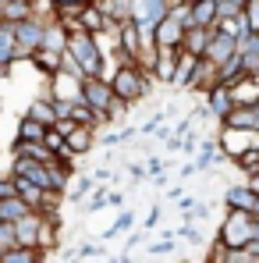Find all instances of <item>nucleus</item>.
<instances>
[{
	"instance_id": "f3484780",
	"label": "nucleus",
	"mask_w": 259,
	"mask_h": 263,
	"mask_svg": "<svg viewBox=\"0 0 259 263\" xmlns=\"http://www.w3.org/2000/svg\"><path fill=\"white\" fill-rule=\"evenodd\" d=\"M213 157H216V146H213V142H206V146H203V153H199V164H195V171L210 167V164H213Z\"/></svg>"
},
{
	"instance_id": "4be33fe9",
	"label": "nucleus",
	"mask_w": 259,
	"mask_h": 263,
	"mask_svg": "<svg viewBox=\"0 0 259 263\" xmlns=\"http://www.w3.org/2000/svg\"><path fill=\"white\" fill-rule=\"evenodd\" d=\"M156 220H160V206H153V210L146 214V224H142V228H156Z\"/></svg>"
},
{
	"instance_id": "b1692460",
	"label": "nucleus",
	"mask_w": 259,
	"mask_h": 263,
	"mask_svg": "<svg viewBox=\"0 0 259 263\" xmlns=\"http://www.w3.org/2000/svg\"><path fill=\"white\" fill-rule=\"evenodd\" d=\"M249 189L259 196V171H252V175H249Z\"/></svg>"
},
{
	"instance_id": "9d476101",
	"label": "nucleus",
	"mask_w": 259,
	"mask_h": 263,
	"mask_svg": "<svg viewBox=\"0 0 259 263\" xmlns=\"http://www.w3.org/2000/svg\"><path fill=\"white\" fill-rule=\"evenodd\" d=\"M32 206H25L18 196H7V199H0V220H7V224H14V220H22L29 214Z\"/></svg>"
},
{
	"instance_id": "f8f14e48",
	"label": "nucleus",
	"mask_w": 259,
	"mask_h": 263,
	"mask_svg": "<svg viewBox=\"0 0 259 263\" xmlns=\"http://www.w3.org/2000/svg\"><path fill=\"white\" fill-rule=\"evenodd\" d=\"M39 249L43 253L57 249V217H50V214H43V224H39Z\"/></svg>"
},
{
	"instance_id": "423d86ee",
	"label": "nucleus",
	"mask_w": 259,
	"mask_h": 263,
	"mask_svg": "<svg viewBox=\"0 0 259 263\" xmlns=\"http://www.w3.org/2000/svg\"><path fill=\"white\" fill-rule=\"evenodd\" d=\"M11 181H14V196H18L25 206H32V210H39V206H43L46 192L36 185V181H29V178H22V175H14Z\"/></svg>"
},
{
	"instance_id": "ddd939ff",
	"label": "nucleus",
	"mask_w": 259,
	"mask_h": 263,
	"mask_svg": "<svg viewBox=\"0 0 259 263\" xmlns=\"http://www.w3.org/2000/svg\"><path fill=\"white\" fill-rule=\"evenodd\" d=\"M43 132H46V125H39L36 118H22L18 139H22V142H43Z\"/></svg>"
},
{
	"instance_id": "7ed1b4c3",
	"label": "nucleus",
	"mask_w": 259,
	"mask_h": 263,
	"mask_svg": "<svg viewBox=\"0 0 259 263\" xmlns=\"http://www.w3.org/2000/svg\"><path fill=\"white\" fill-rule=\"evenodd\" d=\"M39 224H43V214L29 210L22 220H14V242L29 246V249H39Z\"/></svg>"
},
{
	"instance_id": "0eeeda50",
	"label": "nucleus",
	"mask_w": 259,
	"mask_h": 263,
	"mask_svg": "<svg viewBox=\"0 0 259 263\" xmlns=\"http://www.w3.org/2000/svg\"><path fill=\"white\" fill-rule=\"evenodd\" d=\"M224 203H227V210H249V214H252V206H256V192H252L249 185H234V189H227Z\"/></svg>"
},
{
	"instance_id": "f03ea898",
	"label": "nucleus",
	"mask_w": 259,
	"mask_h": 263,
	"mask_svg": "<svg viewBox=\"0 0 259 263\" xmlns=\"http://www.w3.org/2000/svg\"><path fill=\"white\" fill-rule=\"evenodd\" d=\"M256 146H259V132H249V128H224V135H220V149H224V153H231L234 160H238L242 153L256 149Z\"/></svg>"
},
{
	"instance_id": "393cba45",
	"label": "nucleus",
	"mask_w": 259,
	"mask_h": 263,
	"mask_svg": "<svg viewBox=\"0 0 259 263\" xmlns=\"http://www.w3.org/2000/svg\"><path fill=\"white\" fill-rule=\"evenodd\" d=\"M61 4H78V0H61Z\"/></svg>"
},
{
	"instance_id": "5701e85b",
	"label": "nucleus",
	"mask_w": 259,
	"mask_h": 263,
	"mask_svg": "<svg viewBox=\"0 0 259 263\" xmlns=\"http://www.w3.org/2000/svg\"><path fill=\"white\" fill-rule=\"evenodd\" d=\"M107 206H125V196L121 192H107Z\"/></svg>"
},
{
	"instance_id": "6e6552de",
	"label": "nucleus",
	"mask_w": 259,
	"mask_h": 263,
	"mask_svg": "<svg viewBox=\"0 0 259 263\" xmlns=\"http://www.w3.org/2000/svg\"><path fill=\"white\" fill-rule=\"evenodd\" d=\"M64 146H68L75 157H78V153H89V149H92V132H89L86 125H75V128L64 135Z\"/></svg>"
},
{
	"instance_id": "a878e982",
	"label": "nucleus",
	"mask_w": 259,
	"mask_h": 263,
	"mask_svg": "<svg viewBox=\"0 0 259 263\" xmlns=\"http://www.w3.org/2000/svg\"><path fill=\"white\" fill-rule=\"evenodd\" d=\"M4 253H7V249H4V246H0V256H4Z\"/></svg>"
},
{
	"instance_id": "39448f33",
	"label": "nucleus",
	"mask_w": 259,
	"mask_h": 263,
	"mask_svg": "<svg viewBox=\"0 0 259 263\" xmlns=\"http://www.w3.org/2000/svg\"><path fill=\"white\" fill-rule=\"evenodd\" d=\"M114 96H117V100H121V103H128V100H138V96H142V79H138V71H135V68H121V71H117V75H114Z\"/></svg>"
},
{
	"instance_id": "f257e3e1",
	"label": "nucleus",
	"mask_w": 259,
	"mask_h": 263,
	"mask_svg": "<svg viewBox=\"0 0 259 263\" xmlns=\"http://www.w3.org/2000/svg\"><path fill=\"white\" fill-rule=\"evenodd\" d=\"M252 238H256V217L249 210H231L224 217V224H220V235H216V242L224 249H242Z\"/></svg>"
},
{
	"instance_id": "6ab92c4d",
	"label": "nucleus",
	"mask_w": 259,
	"mask_h": 263,
	"mask_svg": "<svg viewBox=\"0 0 259 263\" xmlns=\"http://www.w3.org/2000/svg\"><path fill=\"white\" fill-rule=\"evenodd\" d=\"M99 253H103V246H99V242H82L78 260H86V256H99Z\"/></svg>"
},
{
	"instance_id": "20e7f679",
	"label": "nucleus",
	"mask_w": 259,
	"mask_h": 263,
	"mask_svg": "<svg viewBox=\"0 0 259 263\" xmlns=\"http://www.w3.org/2000/svg\"><path fill=\"white\" fill-rule=\"evenodd\" d=\"M82 100H86L92 110H110V107L117 103L114 89L107 86V82H99V79H86V86H82Z\"/></svg>"
},
{
	"instance_id": "412c9836",
	"label": "nucleus",
	"mask_w": 259,
	"mask_h": 263,
	"mask_svg": "<svg viewBox=\"0 0 259 263\" xmlns=\"http://www.w3.org/2000/svg\"><path fill=\"white\" fill-rule=\"evenodd\" d=\"M171 249H174L171 238H167V242H156V246H149V253H153V256H160V253H171Z\"/></svg>"
},
{
	"instance_id": "aec40b11",
	"label": "nucleus",
	"mask_w": 259,
	"mask_h": 263,
	"mask_svg": "<svg viewBox=\"0 0 259 263\" xmlns=\"http://www.w3.org/2000/svg\"><path fill=\"white\" fill-rule=\"evenodd\" d=\"M7 196H14V181L0 171V199H7Z\"/></svg>"
},
{
	"instance_id": "9b49d317",
	"label": "nucleus",
	"mask_w": 259,
	"mask_h": 263,
	"mask_svg": "<svg viewBox=\"0 0 259 263\" xmlns=\"http://www.w3.org/2000/svg\"><path fill=\"white\" fill-rule=\"evenodd\" d=\"M14 157H29V160H53V153H50V149H46L43 142H22V139H18V142H14Z\"/></svg>"
},
{
	"instance_id": "4468645a",
	"label": "nucleus",
	"mask_w": 259,
	"mask_h": 263,
	"mask_svg": "<svg viewBox=\"0 0 259 263\" xmlns=\"http://www.w3.org/2000/svg\"><path fill=\"white\" fill-rule=\"evenodd\" d=\"M210 103H213V110L220 114V118H227V114L234 110V96L227 92V86H216V89H213V100H210Z\"/></svg>"
},
{
	"instance_id": "1a4fd4ad",
	"label": "nucleus",
	"mask_w": 259,
	"mask_h": 263,
	"mask_svg": "<svg viewBox=\"0 0 259 263\" xmlns=\"http://www.w3.org/2000/svg\"><path fill=\"white\" fill-rule=\"evenodd\" d=\"M0 263H46V253L43 249H29V246H14L0 256Z\"/></svg>"
},
{
	"instance_id": "2eb2a0df",
	"label": "nucleus",
	"mask_w": 259,
	"mask_h": 263,
	"mask_svg": "<svg viewBox=\"0 0 259 263\" xmlns=\"http://www.w3.org/2000/svg\"><path fill=\"white\" fill-rule=\"evenodd\" d=\"M131 224H135V214H131V210H121V214H117V220L103 231V242H107V238H114V235H121V231H128Z\"/></svg>"
},
{
	"instance_id": "dca6fc26",
	"label": "nucleus",
	"mask_w": 259,
	"mask_h": 263,
	"mask_svg": "<svg viewBox=\"0 0 259 263\" xmlns=\"http://www.w3.org/2000/svg\"><path fill=\"white\" fill-rule=\"evenodd\" d=\"M0 246L4 249H14L18 242H14V224H7V220H0Z\"/></svg>"
},
{
	"instance_id": "a211bd4d",
	"label": "nucleus",
	"mask_w": 259,
	"mask_h": 263,
	"mask_svg": "<svg viewBox=\"0 0 259 263\" xmlns=\"http://www.w3.org/2000/svg\"><path fill=\"white\" fill-rule=\"evenodd\" d=\"M89 189H92V181H89V178H82V181H78V185H75V192H71V196H68V199H71V203H82V196H86Z\"/></svg>"
}]
</instances>
